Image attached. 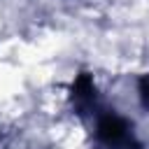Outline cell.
<instances>
[{
    "instance_id": "1",
    "label": "cell",
    "mask_w": 149,
    "mask_h": 149,
    "mask_svg": "<svg viewBox=\"0 0 149 149\" xmlns=\"http://www.w3.org/2000/svg\"><path fill=\"white\" fill-rule=\"evenodd\" d=\"M98 137L109 149H137L130 126L116 114H105L98 121Z\"/></svg>"
},
{
    "instance_id": "2",
    "label": "cell",
    "mask_w": 149,
    "mask_h": 149,
    "mask_svg": "<svg viewBox=\"0 0 149 149\" xmlns=\"http://www.w3.org/2000/svg\"><path fill=\"white\" fill-rule=\"evenodd\" d=\"M72 95H74V100H91L93 98V84H91V79L88 77H79V81L72 88Z\"/></svg>"
}]
</instances>
